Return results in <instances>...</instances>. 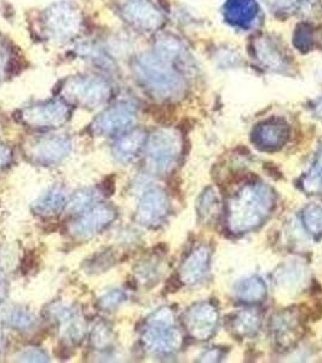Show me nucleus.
I'll use <instances>...</instances> for the list:
<instances>
[{"instance_id": "nucleus-2", "label": "nucleus", "mask_w": 322, "mask_h": 363, "mask_svg": "<svg viewBox=\"0 0 322 363\" xmlns=\"http://www.w3.org/2000/svg\"><path fill=\"white\" fill-rule=\"evenodd\" d=\"M4 67V55L3 52H0V68Z\"/></svg>"}, {"instance_id": "nucleus-1", "label": "nucleus", "mask_w": 322, "mask_h": 363, "mask_svg": "<svg viewBox=\"0 0 322 363\" xmlns=\"http://www.w3.org/2000/svg\"><path fill=\"white\" fill-rule=\"evenodd\" d=\"M46 27L56 38H70L78 32L80 15L70 3H58L46 11Z\"/></svg>"}]
</instances>
